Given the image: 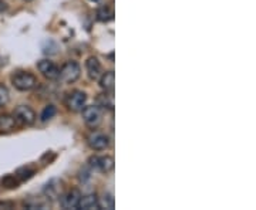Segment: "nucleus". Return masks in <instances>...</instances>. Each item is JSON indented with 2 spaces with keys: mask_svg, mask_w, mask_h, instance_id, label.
<instances>
[{
  "mask_svg": "<svg viewBox=\"0 0 256 210\" xmlns=\"http://www.w3.org/2000/svg\"><path fill=\"white\" fill-rule=\"evenodd\" d=\"M2 183H3V186L4 188H9V189H13V188H18V176H6L3 181H2Z\"/></svg>",
  "mask_w": 256,
  "mask_h": 210,
  "instance_id": "6ab92c4d",
  "label": "nucleus"
},
{
  "mask_svg": "<svg viewBox=\"0 0 256 210\" xmlns=\"http://www.w3.org/2000/svg\"><path fill=\"white\" fill-rule=\"evenodd\" d=\"M28 1H30V0H28Z\"/></svg>",
  "mask_w": 256,
  "mask_h": 210,
  "instance_id": "5701e85b",
  "label": "nucleus"
},
{
  "mask_svg": "<svg viewBox=\"0 0 256 210\" xmlns=\"http://www.w3.org/2000/svg\"><path fill=\"white\" fill-rule=\"evenodd\" d=\"M82 119L86 122L87 127L90 128H97L100 125L102 114H101L100 105H90V107H84L82 108Z\"/></svg>",
  "mask_w": 256,
  "mask_h": 210,
  "instance_id": "7ed1b4c3",
  "label": "nucleus"
},
{
  "mask_svg": "<svg viewBox=\"0 0 256 210\" xmlns=\"http://www.w3.org/2000/svg\"><path fill=\"white\" fill-rule=\"evenodd\" d=\"M114 84H116V74H114V71L102 73V75L100 77V85L104 91L112 95V92H114Z\"/></svg>",
  "mask_w": 256,
  "mask_h": 210,
  "instance_id": "9b49d317",
  "label": "nucleus"
},
{
  "mask_svg": "<svg viewBox=\"0 0 256 210\" xmlns=\"http://www.w3.org/2000/svg\"><path fill=\"white\" fill-rule=\"evenodd\" d=\"M82 75V68L76 61H67L66 64L60 68L58 80H62L64 84H73Z\"/></svg>",
  "mask_w": 256,
  "mask_h": 210,
  "instance_id": "f03ea898",
  "label": "nucleus"
},
{
  "mask_svg": "<svg viewBox=\"0 0 256 210\" xmlns=\"http://www.w3.org/2000/svg\"><path fill=\"white\" fill-rule=\"evenodd\" d=\"M33 175H34V171H33V169H30V168H22V169H18V171L16 176H18V179H20V181H28V179H30Z\"/></svg>",
  "mask_w": 256,
  "mask_h": 210,
  "instance_id": "a211bd4d",
  "label": "nucleus"
},
{
  "mask_svg": "<svg viewBox=\"0 0 256 210\" xmlns=\"http://www.w3.org/2000/svg\"><path fill=\"white\" fill-rule=\"evenodd\" d=\"M77 209L82 210H96L98 209V198L96 195H87V196H82L80 202H78V206Z\"/></svg>",
  "mask_w": 256,
  "mask_h": 210,
  "instance_id": "f8f14e48",
  "label": "nucleus"
},
{
  "mask_svg": "<svg viewBox=\"0 0 256 210\" xmlns=\"http://www.w3.org/2000/svg\"><path fill=\"white\" fill-rule=\"evenodd\" d=\"M13 117L16 119V122H18L20 125H33L36 122V112L32 110L28 105H18V108L14 110Z\"/></svg>",
  "mask_w": 256,
  "mask_h": 210,
  "instance_id": "39448f33",
  "label": "nucleus"
},
{
  "mask_svg": "<svg viewBox=\"0 0 256 210\" xmlns=\"http://www.w3.org/2000/svg\"><path fill=\"white\" fill-rule=\"evenodd\" d=\"M86 102H87V94L80 90L72 91L66 97V107L74 112L82 111L86 107Z\"/></svg>",
  "mask_w": 256,
  "mask_h": 210,
  "instance_id": "20e7f679",
  "label": "nucleus"
},
{
  "mask_svg": "<svg viewBox=\"0 0 256 210\" xmlns=\"http://www.w3.org/2000/svg\"><path fill=\"white\" fill-rule=\"evenodd\" d=\"M56 112H57V110H56L54 105H47V107H44V110L42 111V115H40V118H42V121L43 122H46V121H50L52 118H54Z\"/></svg>",
  "mask_w": 256,
  "mask_h": 210,
  "instance_id": "f3484780",
  "label": "nucleus"
},
{
  "mask_svg": "<svg viewBox=\"0 0 256 210\" xmlns=\"http://www.w3.org/2000/svg\"><path fill=\"white\" fill-rule=\"evenodd\" d=\"M87 142L94 151H104L110 145V139L102 132H92L88 139H87Z\"/></svg>",
  "mask_w": 256,
  "mask_h": 210,
  "instance_id": "6e6552de",
  "label": "nucleus"
},
{
  "mask_svg": "<svg viewBox=\"0 0 256 210\" xmlns=\"http://www.w3.org/2000/svg\"><path fill=\"white\" fill-rule=\"evenodd\" d=\"M86 70H87L90 80H92V81L100 80V77L102 75V65H101L97 57H90L86 61Z\"/></svg>",
  "mask_w": 256,
  "mask_h": 210,
  "instance_id": "1a4fd4ad",
  "label": "nucleus"
},
{
  "mask_svg": "<svg viewBox=\"0 0 256 210\" xmlns=\"http://www.w3.org/2000/svg\"><path fill=\"white\" fill-rule=\"evenodd\" d=\"M37 68H38L40 73L43 74V77H46L47 80H52V81L58 80L60 68L53 61H50V60H42V61H38Z\"/></svg>",
  "mask_w": 256,
  "mask_h": 210,
  "instance_id": "0eeeda50",
  "label": "nucleus"
},
{
  "mask_svg": "<svg viewBox=\"0 0 256 210\" xmlns=\"http://www.w3.org/2000/svg\"><path fill=\"white\" fill-rule=\"evenodd\" d=\"M16 127V119L13 115L9 114H3L0 115V131L2 132H10Z\"/></svg>",
  "mask_w": 256,
  "mask_h": 210,
  "instance_id": "4468645a",
  "label": "nucleus"
},
{
  "mask_svg": "<svg viewBox=\"0 0 256 210\" xmlns=\"http://www.w3.org/2000/svg\"><path fill=\"white\" fill-rule=\"evenodd\" d=\"M90 166L92 169L102 172V174H108L114 169V159L111 156H92L90 158Z\"/></svg>",
  "mask_w": 256,
  "mask_h": 210,
  "instance_id": "423d86ee",
  "label": "nucleus"
},
{
  "mask_svg": "<svg viewBox=\"0 0 256 210\" xmlns=\"http://www.w3.org/2000/svg\"><path fill=\"white\" fill-rule=\"evenodd\" d=\"M92 1H94V3H101L102 0H92Z\"/></svg>",
  "mask_w": 256,
  "mask_h": 210,
  "instance_id": "4be33fe9",
  "label": "nucleus"
},
{
  "mask_svg": "<svg viewBox=\"0 0 256 210\" xmlns=\"http://www.w3.org/2000/svg\"><path fill=\"white\" fill-rule=\"evenodd\" d=\"M80 199H82V193L78 192L77 189H72L70 192H67L62 196L60 203H62L64 209H77Z\"/></svg>",
  "mask_w": 256,
  "mask_h": 210,
  "instance_id": "9d476101",
  "label": "nucleus"
},
{
  "mask_svg": "<svg viewBox=\"0 0 256 210\" xmlns=\"http://www.w3.org/2000/svg\"><path fill=\"white\" fill-rule=\"evenodd\" d=\"M60 185H62V182H58V181H52L47 185L44 193L48 199H57L62 196V186Z\"/></svg>",
  "mask_w": 256,
  "mask_h": 210,
  "instance_id": "ddd939ff",
  "label": "nucleus"
},
{
  "mask_svg": "<svg viewBox=\"0 0 256 210\" xmlns=\"http://www.w3.org/2000/svg\"><path fill=\"white\" fill-rule=\"evenodd\" d=\"M14 208V203L12 202H0V209H12Z\"/></svg>",
  "mask_w": 256,
  "mask_h": 210,
  "instance_id": "412c9836",
  "label": "nucleus"
},
{
  "mask_svg": "<svg viewBox=\"0 0 256 210\" xmlns=\"http://www.w3.org/2000/svg\"><path fill=\"white\" fill-rule=\"evenodd\" d=\"M97 18L100 21H102V23L111 21L114 18V10L108 4H104V6H101L100 9L97 10Z\"/></svg>",
  "mask_w": 256,
  "mask_h": 210,
  "instance_id": "2eb2a0df",
  "label": "nucleus"
},
{
  "mask_svg": "<svg viewBox=\"0 0 256 210\" xmlns=\"http://www.w3.org/2000/svg\"><path fill=\"white\" fill-rule=\"evenodd\" d=\"M12 84L18 91H30L37 85V78L28 71H18L12 77Z\"/></svg>",
  "mask_w": 256,
  "mask_h": 210,
  "instance_id": "f257e3e1",
  "label": "nucleus"
},
{
  "mask_svg": "<svg viewBox=\"0 0 256 210\" xmlns=\"http://www.w3.org/2000/svg\"><path fill=\"white\" fill-rule=\"evenodd\" d=\"M8 102H9V90L3 84H0V108H3Z\"/></svg>",
  "mask_w": 256,
  "mask_h": 210,
  "instance_id": "aec40b11",
  "label": "nucleus"
},
{
  "mask_svg": "<svg viewBox=\"0 0 256 210\" xmlns=\"http://www.w3.org/2000/svg\"><path fill=\"white\" fill-rule=\"evenodd\" d=\"M114 205H116V202H114L112 195H110V193H104L102 198L98 199V208H101V209L112 210L114 209Z\"/></svg>",
  "mask_w": 256,
  "mask_h": 210,
  "instance_id": "dca6fc26",
  "label": "nucleus"
}]
</instances>
